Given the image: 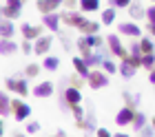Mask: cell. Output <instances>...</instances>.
Listing matches in <instances>:
<instances>
[{
    "instance_id": "1",
    "label": "cell",
    "mask_w": 155,
    "mask_h": 137,
    "mask_svg": "<svg viewBox=\"0 0 155 137\" xmlns=\"http://www.w3.org/2000/svg\"><path fill=\"white\" fill-rule=\"evenodd\" d=\"M5 86H7V91L18 93L20 97H27V95H29V84H27L25 77H7V80H5Z\"/></svg>"
},
{
    "instance_id": "2",
    "label": "cell",
    "mask_w": 155,
    "mask_h": 137,
    "mask_svg": "<svg viewBox=\"0 0 155 137\" xmlns=\"http://www.w3.org/2000/svg\"><path fill=\"white\" fill-rule=\"evenodd\" d=\"M107 84H109V75H107V71H91L89 77H87V86H91L93 91L104 89Z\"/></svg>"
},
{
    "instance_id": "3",
    "label": "cell",
    "mask_w": 155,
    "mask_h": 137,
    "mask_svg": "<svg viewBox=\"0 0 155 137\" xmlns=\"http://www.w3.org/2000/svg\"><path fill=\"white\" fill-rule=\"evenodd\" d=\"M11 113H13V117H16L18 122H22V119H27L31 115V106L27 102H20V97L11 99Z\"/></svg>"
},
{
    "instance_id": "4",
    "label": "cell",
    "mask_w": 155,
    "mask_h": 137,
    "mask_svg": "<svg viewBox=\"0 0 155 137\" xmlns=\"http://www.w3.org/2000/svg\"><path fill=\"white\" fill-rule=\"evenodd\" d=\"M75 126H78V128H82V131H89V133H95V131H97V126H95V111H93V106H89L87 117L75 119Z\"/></svg>"
},
{
    "instance_id": "5",
    "label": "cell",
    "mask_w": 155,
    "mask_h": 137,
    "mask_svg": "<svg viewBox=\"0 0 155 137\" xmlns=\"http://www.w3.org/2000/svg\"><path fill=\"white\" fill-rule=\"evenodd\" d=\"M107 44H109V51H111V53H113V55H117V57H122V60H124V57H126V55H129V53H126V51H124V47H122V42H120V38H117V35H115V33H111V35H109V38H107Z\"/></svg>"
},
{
    "instance_id": "6",
    "label": "cell",
    "mask_w": 155,
    "mask_h": 137,
    "mask_svg": "<svg viewBox=\"0 0 155 137\" xmlns=\"http://www.w3.org/2000/svg\"><path fill=\"white\" fill-rule=\"evenodd\" d=\"M51 44H53V38H51V35H40L38 40H33V53L47 55V51L51 49Z\"/></svg>"
},
{
    "instance_id": "7",
    "label": "cell",
    "mask_w": 155,
    "mask_h": 137,
    "mask_svg": "<svg viewBox=\"0 0 155 137\" xmlns=\"http://www.w3.org/2000/svg\"><path fill=\"white\" fill-rule=\"evenodd\" d=\"M133 117H135V109H133V106H124V109H120V113L115 115V124L126 126V124L133 122Z\"/></svg>"
},
{
    "instance_id": "8",
    "label": "cell",
    "mask_w": 155,
    "mask_h": 137,
    "mask_svg": "<svg viewBox=\"0 0 155 137\" xmlns=\"http://www.w3.org/2000/svg\"><path fill=\"white\" fill-rule=\"evenodd\" d=\"M53 89H55V86H53V82H40V84H36V86H33V95H36V97H51L53 95Z\"/></svg>"
},
{
    "instance_id": "9",
    "label": "cell",
    "mask_w": 155,
    "mask_h": 137,
    "mask_svg": "<svg viewBox=\"0 0 155 137\" xmlns=\"http://www.w3.org/2000/svg\"><path fill=\"white\" fill-rule=\"evenodd\" d=\"M117 31L122 33V35H129V38H140L142 29H140L135 22H120L117 24Z\"/></svg>"
},
{
    "instance_id": "10",
    "label": "cell",
    "mask_w": 155,
    "mask_h": 137,
    "mask_svg": "<svg viewBox=\"0 0 155 137\" xmlns=\"http://www.w3.org/2000/svg\"><path fill=\"white\" fill-rule=\"evenodd\" d=\"M60 20H62L64 24H69V27H75V29H78V27L82 24L84 16H82V13H73L71 9H69V11H64V13L60 16Z\"/></svg>"
},
{
    "instance_id": "11",
    "label": "cell",
    "mask_w": 155,
    "mask_h": 137,
    "mask_svg": "<svg viewBox=\"0 0 155 137\" xmlns=\"http://www.w3.org/2000/svg\"><path fill=\"white\" fill-rule=\"evenodd\" d=\"M20 33H22V38L27 40H38L40 35H42V27H36V24H22L20 27Z\"/></svg>"
},
{
    "instance_id": "12",
    "label": "cell",
    "mask_w": 155,
    "mask_h": 137,
    "mask_svg": "<svg viewBox=\"0 0 155 137\" xmlns=\"http://www.w3.org/2000/svg\"><path fill=\"white\" fill-rule=\"evenodd\" d=\"M18 51V44L11 38H0V55H13Z\"/></svg>"
},
{
    "instance_id": "13",
    "label": "cell",
    "mask_w": 155,
    "mask_h": 137,
    "mask_svg": "<svg viewBox=\"0 0 155 137\" xmlns=\"http://www.w3.org/2000/svg\"><path fill=\"white\" fill-rule=\"evenodd\" d=\"M13 33H16V29H13V22L9 18H0V38H13Z\"/></svg>"
},
{
    "instance_id": "14",
    "label": "cell",
    "mask_w": 155,
    "mask_h": 137,
    "mask_svg": "<svg viewBox=\"0 0 155 137\" xmlns=\"http://www.w3.org/2000/svg\"><path fill=\"white\" fill-rule=\"evenodd\" d=\"M42 24H45L49 31H58V27H60V16H55V13H45V16H42Z\"/></svg>"
},
{
    "instance_id": "15",
    "label": "cell",
    "mask_w": 155,
    "mask_h": 137,
    "mask_svg": "<svg viewBox=\"0 0 155 137\" xmlns=\"http://www.w3.org/2000/svg\"><path fill=\"white\" fill-rule=\"evenodd\" d=\"M135 71H137V69L133 67V64H131L129 60H122V64H120V67H117V73L122 75L124 80H131V77L135 75Z\"/></svg>"
},
{
    "instance_id": "16",
    "label": "cell",
    "mask_w": 155,
    "mask_h": 137,
    "mask_svg": "<svg viewBox=\"0 0 155 137\" xmlns=\"http://www.w3.org/2000/svg\"><path fill=\"white\" fill-rule=\"evenodd\" d=\"M78 31H82L84 35H89V33H97V31H100V22H93V20H87V18H84V20H82V24L78 27Z\"/></svg>"
},
{
    "instance_id": "17",
    "label": "cell",
    "mask_w": 155,
    "mask_h": 137,
    "mask_svg": "<svg viewBox=\"0 0 155 137\" xmlns=\"http://www.w3.org/2000/svg\"><path fill=\"white\" fill-rule=\"evenodd\" d=\"M73 67H75V73H80L82 77H89V73H91V69H89V64H87V60L80 55V57H73Z\"/></svg>"
},
{
    "instance_id": "18",
    "label": "cell",
    "mask_w": 155,
    "mask_h": 137,
    "mask_svg": "<svg viewBox=\"0 0 155 137\" xmlns=\"http://www.w3.org/2000/svg\"><path fill=\"white\" fill-rule=\"evenodd\" d=\"M36 9L45 16V13H53L55 9H58V5H55L53 0H38V2H36Z\"/></svg>"
},
{
    "instance_id": "19",
    "label": "cell",
    "mask_w": 155,
    "mask_h": 137,
    "mask_svg": "<svg viewBox=\"0 0 155 137\" xmlns=\"http://www.w3.org/2000/svg\"><path fill=\"white\" fill-rule=\"evenodd\" d=\"M129 13H131V18H133V20H142V18L146 16V11L142 9L140 0H133V2L129 5Z\"/></svg>"
},
{
    "instance_id": "20",
    "label": "cell",
    "mask_w": 155,
    "mask_h": 137,
    "mask_svg": "<svg viewBox=\"0 0 155 137\" xmlns=\"http://www.w3.org/2000/svg\"><path fill=\"white\" fill-rule=\"evenodd\" d=\"M20 13H22V7H16V5H5L2 7V16L9 18V20L20 18Z\"/></svg>"
},
{
    "instance_id": "21",
    "label": "cell",
    "mask_w": 155,
    "mask_h": 137,
    "mask_svg": "<svg viewBox=\"0 0 155 137\" xmlns=\"http://www.w3.org/2000/svg\"><path fill=\"white\" fill-rule=\"evenodd\" d=\"M0 115L2 117H7V115H11V99L7 93L0 91Z\"/></svg>"
},
{
    "instance_id": "22",
    "label": "cell",
    "mask_w": 155,
    "mask_h": 137,
    "mask_svg": "<svg viewBox=\"0 0 155 137\" xmlns=\"http://www.w3.org/2000/svg\"><path fill=\"white\" fill-rule=\"evenodd\" d=\"M80 9L84 13H93L100 9V0H80Z\"/></svg>"
},
{
    "instance_id": "23",
    "label": "cell",
    "mask_w": 155,
    "mask_h": 137,
    "mask_svg": "<svg viewBox=\"0 0 155 137\" xmlns=\"http://www.w3.org/2000/svg\"><path fill=\"white\" fill-rule=\"evenodd\" d=\"M84 40L89 42V47H93V49H97V47H104V38L100 33H89V35H84Z\"/></svg>"
},
{
    "instance_id": "24",
    "label": "cell",
    "mask_w": 155,
    "mask_h": 137,
    "mask_svg": "<svg viewBox=\"0 0 155 137\" xmlns=\"http://www.w3.org/2000/svg\"><path fill=\"white\" fill-rule=\"evenodd\" d=\"M42 67H45L47 71H58V67H60V57H55V55H47V57H45V62H42Z\"/></svg>"
},
{
    "instance_id": "25",
    "label": "cell",
    "mask_w": 155,
    "mask_h": 137,
    "mask_svg": "<svg viewBox=\"0 0 155 137\" xmlns=\"http://www.w3.org/2000/svg\"><path fill=\"white\" fill-rule=\"evenodd\" d=\"M140 49H142V55L144 53H155V47H153L151 38H140Z\"/></svg>"
},
{
    "instance_id": "26",
    "label": "cell",
    "mask_w": 155,
    "mask_h": 137,
    "mask_svg": "<svg viewBox=\"0 0 155 137\" xmlns=\"http://www.w3.org/2000/svg\"><path fill=\"white\" fill-rule=\"evenodd\" d=\"M122 97H124L126 106H133V109H135V106L140 104V99H142V97H140V93H137V95H131L129 91H124V93H122Z\"/></svg>"
},
{
    "instance_id": "27",
    "label": "cell",
    "mask_w": 155,
    "mask_h": 137,
    "mask_svg": "<svg viewBox=\"0 0 155 137\" xmlns=\"http://www.w3.org/2000/svg\"><path fill=\"white\" fill-rule=\"evenodd\" d=\"M144 124H146V115H144V113H140V111H135V117H133L131 126L135 128V131H140V128H142Z\"/></svg>"
},
{
    "instance_id": "28",
    "label": "cell",
    "mask_w": 155,
    "mask_h": 137,
    "mask_svg": "<svg viewBox=\"0 0 155 137\" xmlns=\"http://www.w3.org/2000/svg\"><path fill=\"white\" fill-rule=\"evenodd\" d=\"M102 69L107 71L109 75H113V73H117V64H115L113 60H111V57H104V60H102Z\"/></svg>"
},
{
    "instance_id": "29",
    "label": "cell",
    "mask_w": 155,
    "mask_h": 137,
    "mask_svg": "<svg viewBox=\"0 0 155 137\" xmlns=\"http://www.w3.org/2000/svg\"><path fill=\"white\" fill-rule=\"evenodd\" d=\"M113 20H115V9H113V7H107V9L102 11V22L104 24H111Z\"/></svg>"
},
{
    "instance_id": "30",
    "label": "cell",
    "mask_w": 155,
    "mask_h": 137,
    "mask_svg": "<svg viewBox=\"0 0 155 137\" xmlns=\"http://www.w3.org/2000/svg\"><path fill=\"white\" fill-rule=\"evenodd\" d=\"M142 67L149 69V71L155 67V53H144V55H142Z\"/></svg>"
},
{
    "instance_id": "31",
    "label": "cell",
    "mask_w": 155,
    "mask_h": 137,
    "mask_svg": "<svg viewBox=\"0 0 155 137\" xmlns=\"http://www.w3.org/2000/svg\"><path fill=\"white\" fill-rule=\"evenodd\" d=\"M38 73H40V67H38V64H27L25 77H38Z\"/></svg>"
},
{
    "instance_id": "32",
    "label": "cell",
    "mask_w": 155,
    "mask_h": 137,
    "mask_svg": "<svg viewBox=\"0 0 155 137\" xmlns=\"http://www.w3.org/2000/svg\"><path fill=\"white\" fill-rule=\"evenodd\" d=\"M87 82V77H82L80 73H75V75H71V86H75V89H82V84Z\"/></svg>"
},
{
    "instance_id": "33",
    "label": "cell",
    "mask_w": 155,
    "mask_h": 137,
    "mask_svg": "<svg viewBox=\"0 0 155 137\" xmlns=\"http://www.w3.org/2000/svg\"><path fill=\"white\" fill-rule=\"evenodd\" d=\"M69 111L73 113V117H75V119H82V117H84V111H82V106H80V104H73Z\"/></svg>"
},
{
    "instance_id": "34",
    "label": "cell",
    "mask_w": 155,
    "mask_h": 137,
    "mask_svg": "<svg viewBox=\"0 0 155 137\" xmlns=\"http://www.w3.org/2000/svg\"><path fill=\"white\" fill-rule=\"evenodd\" d=\"M33 40H27L25 38V42H22V53L25 55H29V53H33V44H31Z\"/></svg>"
},
{
    "instance_id": "35",
    "label": "cell",
    "mask_w": 155,
    "mask_h": 137,
    "mask_svg": "<svg viewBox=\"0 0 155 137\" xmlns=\"http://www.w3.org/2000/svg\"><path fill=\"white\" fill-rule=\"evenodd\" d=\"M140 133H142L144 137H151V135H155V126H153V124H151V126H146V124H144L142 128H140Z\"/></svg>"
},
{
    "instance_id": "36",
    "label": "cell",
    "mask_w": 155,
    "mask_h": 137,
    "mask_svg": "<svg viewBox=\"0 0 155 137\" xmlns=\"http://www.w3.org/2000/svg\"><path fill=\"white\" fill-rule=\"evenodd\" d=\"M131 2H133V0H111V5H113V7H120V9H126Z\"/></svg>"
},
{
    "instance_id": "37",
    "label": "cell",
    "mask_w": 155,
    "mask_h": 137,
    "mask_svg": "<svg viewBox=\"0 0 155 137\" xmlns=\"http://www.w3.org/2000/svg\"><path fill=\"white\" fill-rule=\"evenodd\" d=\"M146 20H149V22H153V24H155V5H151L149 9H146Z\"/></svg>"
},
{
    "instance_id": "38",
    "label": "cell",
    "mask_w": 155,
    "mask_h": 137,
    "mask_svg": "<svg viewBox=\"0 0 155 137\" xmlns=\"http://www.w3.org/2000/svg\"><path fill=\"white\" fill-rule=\"evenodd\" d=\"M38 131H40L38 122H29V124H27V133H38Z\"/></svg>"
},
{
    "instance_id": "39",
    "label": "cell",
    "mask_w": 155,
    "mask_h": 137,
    "mask_svg": "<svg viewBox=\"0 0 155 137\" xmlns=\"http://www.w3.org/2000/svg\"><path fill=\"white\" fill-rule=\"evenodd\" d=\"M62 5H64L67 9H71V11H73L75 7H78V0H62Z\"/></svg>"
},
{
    "instance_id": "40",
    "label": "cell",
    "mask_w": 155,
    "mask_h": 137,
    "mask_svg": "<svg viewBox=\"0 0 155 137\" xmlns=\"http://www.w3.org/2000/svg\"><path fill=\"white\" fill-rule=\"evenodd\" d=\"M95 135H97V137H111L109 128H97V131H95Z\"/></svg>"
},
{
    "instance_id": "41",
    "label": "cell",
    "mask_w": 155,
    "mask_h": 137,
    "mask_svg": "<svg viewBox=\"0 0 155 137\" xmlns=\"http://www.w3.org/2000/svg\"><path fill=\"white\" fill-rule=\"evenodd\" d=\"M7 5H16V7H22L25 0H7Z\"/></svg>"
},
{
    "instance_id": "42",
    "label": "cell",
    "mask_w": 155,
    "mask_h": 137,
    "mask_svg": "<svg viewBox=\"0 0 155 137\" xmlns=\"http://www.w3.org/2000/svg\"><path fill=\"white\" fill-rule=\"evenodd\" d=\"M149 82H151V84H155V67L151 69V75H149Z\"/></svg>"
},
{
    "instance_id": "43",
    "label": "cell",
    "mask_w": 155,
    "mask_h": 137,
    "mask_svg": "<svg viewBox=\"0 0 155 137\" xmlns=\"http://www.w3.org/2000/svg\"><path fill=\"white\" fill-rule=\"evenodd\" d=\"M149 31H151L153 38H155V24H153V22H149Z\"/></svg>"
},
{
    "instance_id": "44",
    "label": "cell",
    "mask_w": 155,
    "mask_h": 137,
    "mask_svg": "<svg viewBox=\"0 0 155 137\" xmlns=\"http://www.w3.org/2000/svg\"><path fill=\"white\" fill-rule=\"evenodd\" d=\"M5 133V124H2V115H0V135Z\"/></svg>"
},
{
    "instance_id": "45",
    "label": "cell",
    "mask_w": 155,
    "mask_h": 137,
    "mask_svg": "<svg viewBox=\"0 0 155 137\" xmlns=\"http://www.w3.org/2000/svg\"><path fill=\"white\" fill-rule=\"evenodd\" d=\"M53 2H55V5H58V7H60V5H62V0H53Z\"/></svg>"
},
{
    "instance_id": "46",
    "label": "cell",
    "mask_w": 155,
    "mask_h": 137,
    "mask_svg": "<svg viewBox=\"0 0 155 137\" xmlns=\"http://www.w3.org/2000/svg\"><path fill=\"white\" fill-rule=\"evenodd\" d=\"M151 124H153V126H155V117H153V119H151Z\"/></svg>"
},
{
    "instance_id": "47",
    "label": "cell",
    "mask_w": 155,
    "mask_h": 137,
    "mask_svg": "<svg viewBox=\"0 0 155 137\" xmlns=\"http://www.w3.org/2000/svg\"><path fill=\"white\" fill-rule=\"evenodd\" d=\"M0 16H2V7H0Z\"/></svg>"
},
{
    "instance_id": "48",
    "label": "cell",
    "mask_w": 155,
    "mask_h": 137,
    "mask_svg": "<svg viewBox=\"0 0 155 137\" xmlns=\"http://www.w3.org/2000/svg\"><path fill=\"white\" fill-rule=\"evenodd\" d=\"M151 2H155V0H151Z\"/></svg>"
}]
</instances>
